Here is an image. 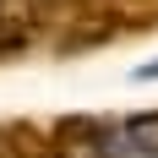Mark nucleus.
<instances>
[{"label":"nucleus","instance_id":"1","mask_svg":"<svg viewBox=\"0 0 158 158\" xmlns=\"http://www.w3.org/2000/svg\"><path fill=\"white\" fill-rule=\"evenodd\" d=\"M49 142H55V158H109V136H104V126L87 120V114L60 120V126L49 131Z\"/></svg>","mask_w":158,"mask_h":158},{"label":"nucleus","instance_id":"2","mask_svg":"<svg viewBox=\"0 0 158 158\" xmlns=\"http://www.w3.org/2000/svg\"><path fill=\"white\" fill-rule=\"evenodd\" d=\"M33 38H38V27H33L27 16H16V11H6V6H0V60H6V55H16V49H27Z\"/></svg>","mask_w":158,"mask_h":158},{"label":"nucleus","instance_id":"3","mask_svg":"<svg viewBox=\"0 0 158 158\" xmlns=\"http://www.w3.org/2000/svg\"><path fill=\"white\" fill-rule=\"evenodd\" d=\"M126 136L142 147L147 158H158V114H131V120H126Z\"/></svg>","mask_w":158,"mask_h":158}]
</instances>
